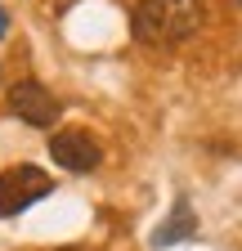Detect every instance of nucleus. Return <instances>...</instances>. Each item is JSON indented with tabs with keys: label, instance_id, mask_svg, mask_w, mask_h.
Returning <instances> with one entry per match:
<instances>
[{
	"label": "nucleus",
	"instance_id": "nucleus-1",
	"mask_svg": "<svg viewBox=\"0 0 242 251\" xmlns=\"http://www.w3.org/2000/svg\"><path fill=\"white\" fill-rule=\"evenodd\" d=\"M206 23V0H139L130 14V31L144 45H179L197 36Z\"/></svg>",
	"mask_w": 242,
	"mask_h": 251
},
{
	"label": "nucleus",
	"instance_id": "nucleus-6",
	"mask_svg": "<svg viewBox=\"0 0 242 251\" xmlns=\"http://www.w3.org/2000/svg\"><path fill=\"white\" fill-rule=\"evenodd\" d=\"M5 31H9V18H5V9H0V36H5Z\"/></svg>",
	"mask_w": 242,
	"mask_h": 251
},
{
	"label": "nucleus",
	"instance_id": "nucleus-3",
	"mask_svg": "<svg viewBox=\"0 0 242 251\" xmlns=\"http://www.w3.org/2000/svg\"><path fill=\"white\" fill-rule=\"evenodd\" d=\"M9 112L18 117V121H27V126H36V130H45V126H54L58 121V99L41 85V81H14L9 85Z\"/></svg>",
	"mask_w": 242,
	"mask_h": 251
},
{
	"label": "nucleus",
	"instance_id": "nucleus-5",
	"mask_svg": "<svg viewBox=\"0 0 242 251\" xmlns=\"http://www.w3.org/2000/svg\"><path fill=\"white\" fill-rule=\"evenodd\" d=\"M193 233H197V215H193L189 198H179V202H175V211L162 220V229L153 233V247L162 251V247H175V242H184V238H193Z\"/></svg>",
	"mask_w": 242,
	"mask_h": 251
},
{
	"label": "nucleus",
	"instance_id": "nucleus-4",
	"mask_svg": "<svg viewBox=\"0 0 242 251\" xmlns=\"http://www.w3.org/2000/svg\"><path fill=\"white\" fill-rule=\"evenodd\" d=\"M49 157L63 171H72V175H85V171H95L103 162L99 144L90 139L85 130H58V135H49Z\"/></svg>",
	"mask_w": 242,
	"mask_h": 251
},
{
	"label": "nucleus",
	"instance_id": "nucleus-2",
	"mask_svg": "<svg viewBox=\"0 0 242 251\" xmlns=\"http://www.w3.org/2000/svg\"><path fill=\"white\" fill-rule=\"evenodd\" d=\"M49 188H54V179L41 166H9V171H0V220H9V215L27 211L32 202L49 198Z\"/></svg>",
	"mask_w": 242,
	"mask_h": 251
}]
</instances>
